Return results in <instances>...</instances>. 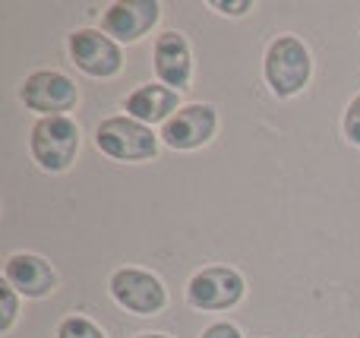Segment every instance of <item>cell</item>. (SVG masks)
Listing matches in <instances>:
<instances>
[{
  "mask_svg": "<svg viewBox=\"0 0 360 338\" xmlns=\"http://www.w3.org/2000/svg\"><path fill=\"white\" fill-rule=\"evenodd\" d=\"M152 67L155 76L174 92H184L190 86L193 76V57H190V44L180 32H165L155 38V48H152Z\"/></svg>",
  "mask_w": 360,
  "mask_h": 338,
  "instance_id": "cell-11",
  "label": "cell"
},
{
  "mask_svg": "<svg viewBox=\"0 0 360 338\" xmlns=\"http://www.w3.org/2000/svg\"><path fill=\"white\" fill-rule=\"evenodd\" d=\"M218 13H224V16H240V13L253 10V4L250 0H240V4H212Z\"/></svg>",
  "mask_w": 360,
  "mask_h": 338,
  "instance_id": "cell-17",
  "label": "cell"
},
{
  "mask_svg": "<svg viewBox=\"0 0 360 338\" xmlns=\"http://www.w3.org/2000/svg\"><path fill=\"white\" fill-rule=\"evenodd\" d=\"M57 338H105V332H101L92 320L73 313V316H67V320H60V326H57Z\"/></svg>",
  "mask_w": 360,
  "mask_h": 338,
  "instance_id": "cell-13",
  "label": "cell"
},
{
  "mask_svg": "<svg viewBox=\"0 0 360 338\" xmlns=\"http://www.w3.org/2000/svg\"><path fill=\"white\" fill-rule=\"evenodd\" d=\"M108 288H111V297L120 307L136 316H155V313H162L165 304H168V291H165L162 278L146 269H136V266L117 269L111 275Z\"/></svg>",
  "mask_w": 360,
  "mask_h": 338,
  "instance_id": "cell-6",
  "label": "cell"
},
{
  "mask_svg": "<svg viewBox=\"0 0 360 338\" xmlns=\"http://www.w3.org/2000/svg\"><path fill=\"white\" fill-rule=\"evenodd\" d=\"M95 145L114 162H149L158 152V136L133 117H108L95 130Z\"/></svg>",
  "mask_w": 360,
  "mask_h": 338,
  "instance_id": "cell-3",
  "label": "cell"
},
{
  "mask_svg": "<svg viewBox=\"0 0 360 338\" xmlns=\"http://www.w3.org/2000/svg\"><path fill=\"white\" fill-rule=\"evenodd\" d=\"M32 158L41 171L60 174L76 162L79 152V126L70 117H41L29 136Z\"/></svg>",
  "mask_w": 360,
  "mask_h": 338,
  "instance_id": "cell-2",
  "label": "cell"
},
{
  "mask_svg": "<svg viewBox=\"0 0 360 338\" xmlns=\"http://www.w3.org/2000/svg\"><path fill=\"white\" fill-rule=\"evenodd\" d=\"M262 73H266L272 95H278V98H291V95L304 92V86L310 82V73H313V60L307 44L297 35L272 38L266 48Z\"/></svg>",
  "mask_w": 360,
  "mask_h": 338,
  "instance_id": "cell-1",
  "label": "cell"
},
{
  "mask_svg": "<svg viewBox=\"0 0 360 338\" xmlns=\"http://www.w3.org/2000/svg\"><path fill=\"white\" fill-rule=\"evenodd\" d=\"M19 98L29 111H38L41 117H67V111H73L79 101V89L60 70H35L32 76H25Z\"/></svg>",
  "mask_w": 360,
  "mask_h": 338,
  "instance_id": "cell-5",
  "label": "cell"
},
{
  "mask_svg": "<svg viewBox=\"0 0 360 338\" xmlns=\"http://www.w3.org/2000/svg\"><path fill=\"white\" fill-rule=\"evenodd\" d=\"M180 108H184L180 105V92H174V89H168V86H155V82L133 89V92L124 98L127 117L139 120V124H146V126L168 124Z\"/></svg>",
  "mask_w": 360,
  "mask_h": 338,
  "instance_id": "cell-12",
  "label": "cell"
},
{
  "mask_svg": "<svg viewBox=\"0 0 360 338\" xmlns=\"http://www.w3.org/2000/svg\"><path fill=\"white\" fill-rule=\"evenodd\" d=\"M136 338H168V335H136Z\"/></svg>",
  "mask_w": 360,
  "mask_h": 338,
  "instance_id": "cell-18",
  "label": "cell"
},
{
  "mask_svg": "<svg viewBox=\"0 0 360 338\" xmlns=\"http://www.w3.org/2000/svg\"><path fill=\"white\" fill-rule=\"evenodd\" d=\"M243 291V275L231 266H205L186 285V304L202 313H218V310H231L240 304Z\"/></svg>",
  "mask_w": 360,
  "mask_h": 338,
  "instance_id": "cell-4",
  "label": "cell"
},
{
  "mask_svg": "<svg viewBox=\"0 0 360 338\" xmlns=\"http://www.w3.org/2000/svg\"><path fill=\"white\" fill-rule=\"evenodd\" d=\"M345 136H348L351 145H360V95L345 111Z\"/></svg>",
  "mask_w": 360,
  "mask_h": 338,
  "instance_id": "cell-15",
  "label": "cell"
},
{
  "mask_svg": "<svg viewBox=\"0 0 360 338\" xmlns=\"http://www.w3.org/2000/svg\"><path fill=\"white\" fill-rule=\"evenodd\" d=\"M218 126V114L212 105H184L168 124H162V143L168 149L177 152H190L205 145L212 136H215Z\"/></svg>",
  "mask_w": 360,
  "mask_h": 338,
  "instance_id": "cell-8",
  "label": "cell"
},
{
  "mask_svg": "<svg viewBox=\"0 0 360 338\" xmlns=\"http://www.w3.org/2000/svg\"><path fill=\"white\" fill-rule=\"evenodd\" d=\"M67 48L76 67L86 76H95V79H111L124 67V54H120L117 41L101 29H76L70 35Z\"/></svg>",
  "mask_w": 360,
  "mask_h": 338,
  "instance_id": "cell-7",
  "label": "cell"
},
{
  "mask_svg": "<svg viewBox=\"0 0 360 338\" xmlns=\"http://www.w3.org/2000/svg\"><path fill=\"white\" fill-rule=\"evenodd\" d=\"M0 304H4V316H0V332H10L13 323H16V313H19V304H16V291L4 282L0 288Z\"/></svg>",
  "mask_w": 360,
  "mask_h": 338,
  "instance_id": "cell-14",
  "label": "cell"
},
{
  "mask_svg": "<svg viewBox=\"0 0 360 338\" xmlns=\"http://www.w3.org/2000/svg\"><path fill=\"white\" fill-rule=\"evenodd\" d=\"M158 16H162V4L155 0H120L101 13V32L130 44L139 41L146 32H152Z\"/></svg>",
  "mask_w": 360,
  "mask_h": 338,
  "instance_id": "cell-9",
  "label": "cell"
},
{
  "mask_svg": "<svg viewBox=\"0 0 360 338\" xmlns=\"http://www.w3.org/2000/svg\"><path fill=\"white\" fill-rule=\"evenodd\" d=\"M4 282L22 297H48L57 291V272L35 253H13L4 263Z\"/></svg>",
  "mask_w": 360,
  "mask_h": 338,
  "instance_id": "cell-10",
  "label": "cell"
},
{
  "mask_svg": "<svg viewBox=\"0 0 360 338\" xmlns=\"http://www.w3.org/2000/svg\"><path fill=\"white\" fill-rule=\"evenodd\" d=\"M199 338H243L240 329L234 326V323H212L209 329H205Z\"/></svg>",
  "mask_w": 360,
  "mask_h": 338,
  "instance_id": "cell-16",
  "label": "cell"
}]
</instances>
